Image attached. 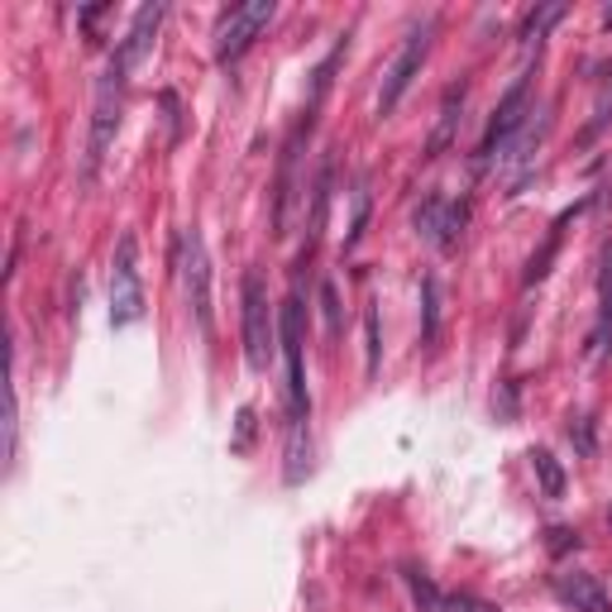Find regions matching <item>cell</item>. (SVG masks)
Returning <instances> with one entry per match:
<instances>
[{"label": "cell", "mask_w": 612, "mask_h": 612, "mask_svg": "<svg viewBox=\"0 0 612 612\" xmlns=\"http://www.w3.org/2000/svg\"><path fill=\"white\" fill-rule=\"evenodd\" d=\"M240 297H244V359L250 369H268L273 359V340H278V320H273V306L264 293V278L250 268L240 283Z\"/></svg>", "instance_id": "cell-4"}, {"label": "cell", "mask_w": 612, "mask_h": 612, "mask_svg": "<svg viewBox=\"0 0 612 612\" xmlns=\"http://www.w3.org/2000/svg\"><path fill=\"white\" fill-rule=\"evenodd\" d=\"M320 312H326V340H340V297L330 283H320Z\"/></svg>", "instance_id": "cell-19"}, {"label": "cell", "mask_w": 612, "mask_h": 612, "mask_svg": "<svg viewBox=\"0 0 612 612\" xmlns=\"http://www.w3.org/2000/svg\"><path fill=\"white\" fill-rule=\"evenodd\" d=\"M531 469H536V478H541L546 498H564V469L550 450H531Z\"/></svg>", "instance_id": "cell-13"}, {"label": "cell", "mask_w": 612, "mask_h": 612, "mask_svg": "<svg viewBox=\"0 0 612 612\" xmlns=\"http://www.w3.org/2000/svg\"><path fill=\"white\" fill-rule=\"evenodd\" d=\"M421 293H426V340H435V312H441V306H435V278H426Z\"/></svg>", "instance_id": "cell-22"}, {"label": "cell", "mask_w": 612, "mask_h": 612, "mask_svg": "<svg viewBox=\"0 0 612 612\" xmlns=\"http://www.w3.org/2000/svg\"><path fill=\"white\" fill-rule=\"evenodd\" d=\"M441 612H498V608L484 603V599H474V593H445Z\"/></svg>", "instance_id": "cell-20"}, {"label": "cell", "mask_w": 612, "mask_h": 612, "mask_svg": "<svg viewBox=\"0 0 612 612\" xmlns=\"http://www.w3.org/2000/svg\"><path fill=\"white\" fill-rule=\"evenodd\" d=\"M363 340H369V373H378V312L369 306V316H363Z\"/></svg>", "instance_id": "cell-21"}, {"label": "cell", "mask_w": 612, "mask_h": 612, "mask_svg": "<svg viewBox=\"0 0 612 612\" xmlns=\"http://www.w3.org/2000/svg\"><path fill=\"white\" fill-rule=\"evenodd\" d=\"M464 221H469V207H464V201H450V211H445V230H441V250L450 254L460 244V235H464Z\"/></svg>", "instance_id": "cell-17"}, {"label": "cell", "mask_w": 612, "mask_h": 612, "mask_svg": "<svg viewBox=\"0 0 612 612\" xmlns=\"http://www.w3.org/2000/svg\"><path fill=\"white\" fill-rule=\"evenodd\" d=\"M278 340H283V363H287V431H306L312 416V398H306V373H302V297L293 293L278 312Z\"/></svg>", "instance_id": "cell-2"}, {"label": "cell", "mask_w": 612, "mask_h": 612, "mask_svg": "<svg viewBox=\"0 0 612 612\" xmlns=\"http://www.w3.org/2000/svg\"><path fill=\"white\" fill-rule=\"evenodd\" d=\"M550 593H556V599L570 608V612H612L608 589H603L593 574H584V570L550 574Z\"/></svg>", "instance_id": "cell-9"}, {"label": "cell", "mask_w": 612, "mask_h": 612, "mask_svg": "<svg viewBox=\"0 0 612 612\" xmlns=\"http://www.w3.org/2000/svg\"><path fill=\"white\" fill-rule=\"evenodd\" d=\"M431 34H435V20H421V24L407 29L402 49H398V57L388 63L383 86H378V115H392V110H398V101L407 96V86H412V77L421 72V63H426V53H431Z\"/></svg>", "instance_id": "cell-5"}, {"label": "cell", "mask_w": 612, "mask_h": 612, "mask_svg": "<svg viewBox=\"0 0 612 612\" xmlns=\"http://www.w3.org/2000/svg\"><path fill=\"white\" fill-rule=\"evenodd\" d=\"M125 63L110 57L96 77V96H92V135H86V158H82V182L92 187L101 178V163H106L115 135H120V110H125Z\"/></svg>", "instance_id": "cell-1"}, {"label": "cell", "mask_w": 612, "mask_h": 612, "mask_svg": "<svg viewBox=\"0 0 612 612\" xmlns=\"http://www.w3.org/2000/svg\"><path fill=\"white\" fill-rule=\"evenodd\" d=\"M402 579H407V593H412L416 612H441V599H445V589H435V584H431V579L421 574V570H407Z\"/></svg>", "instance_id": "cell-15"}, {"label": "cell", "mask_w": 612, "mask_h": 612, "mask_svg": "<svg viewBox=\"0 0 612 612\" xmlns=\"http://www.w3.org/2000/svg\"><path fill=\"white\" fill-rule=\"evenodd\" d=\"M144 316V283H139V240L120 235L110 258V326L125 330Z\"/></svg>", "instance_id": "cell-3"}, {"label": "cell", "mask_w": 612, "mask_h": 612, "mask_svg": "<svg viewBox=\"0 0 612 612\" xmlns=\"http://www.w3.org/2000/svg\"><path fill=\"white\" fill-rule=\"evenodd\" d=\"M560 225H564V215L556 221V230H550V240L541 244V254H531V264H527V283H541L546 273H550V258H556V250H560Z\"/></svg>", "instance_id": "cell-16"}, {"label": "cell", "mask_w": 612, "mask_h": 612, "mask_svg": "<svg viewBox=\"0 0 612 612\" xmlns=\"http://www.w3.org/2000/svg\"><path fill=\"white\" fill-rule=\"evenodd\" d=\"M363 225H369V187H355V221H349V235H345V250H355L363 240Z\"/></svg>", "instance_id": "cell-18"}, {"label": "cell", "mask_w": 612, "mask_h": 612, "mask_svg": "<svg viewBox=\"0 0 612 612\" xmlns=\"http://www.w3.org/2000/svg\"><path fill=\"white\" fill-rule=\"evenodd\" d=\"M273 14H278L273 0H250V6L225 10L221 24H215V63H235V57L250 53L254 39L273 24Z\"/></svg>", "instance_id": "cell-6"}, {"label": "cell", "mask_w": 612, "mask_h": 612, "mask_svg": "<svg viewBox=\"0 0 612 612\" xmlns=\"http://www.w3.org/2000/svg\"><path fill=\"white\" fill-rule=\"evenodd\" d=\"M445 211H450V201H445L441 192H426V197H421V207H416V235L441 240V230H445Z\"/></svg>", "instance_id": "cell-12"}, {"label": "cell", "mask_w": 612, "mask_h": 612, "mask_svg": "<svg viewBox=\"0 0 612 612\" xmlns=\"http://www.w3.org/2000/svg\"><path fill=\"white\" fill-rule=\"evenodd\" d=\"M250 431H254V412H250V407H244V412H240V450L250 445Z\"/></svg>", "instance_id": "cell-24"}, {"label": "cell", "mask_w": 612, "mask_h": 612, "mask_svg": "<svg viewBox=\"0 0 612 612\" xmlns=\"http://www.w3.org/2000/svg\"><path fill=\"white\" fill-rule=\"evenodd\" d=\"M182 283H187V302H192L197 326L211 335V264L197 230H182Z\"/></svg>", "instance_id": "cell-8"}, {"label": "cell", "mask_w": 612, "mask_h": 612, "mask_svg": "<svg viewBox=\"0 0 612 612\" xmlns=\"http://www.w3.org/2000/svg\"><path fill=\"white\" fill-rule=\"evenodd\" d=\"M570 546H579V536L570 527H550V550H570Z\"/></svg>", "instance_id": "cell-23"}, {"label": "cell", "mask_w": 612, "mask_h": 612, "mask_svg": "<svg viewBox=\"0 0 612 612\" xmlns=\"http://www.w3.org/2000/svg\"><path fill=\"white\" fill-rule=\"evenodd\" d=\"M527 96H531V72L521 67L517 82L507 86L503 106L493 110V120H488V135H484V144H478V168L498 163V154L507 149V139H513L517 129H521V120H527Z\"/></svg>", "instance_id": "cell-7"}, {"label": "cell", "mask_w": 612, "mask_h": 612, "mask_svg": "<svg viewBox=\"0 0 612 612\" xmlns=\"http://www.w3.org/2000/svg\"><path fill=\"white\" fill-rule=\"evenodd\" d=\"M158 24H163V6H144V10H135V24H129V34H125V43L115 49V57H120L125 67H135L144 53H149V43H154V34H158Z\"/></svg>", "instance_id": "cell-10"}, {"label": "cell", "mask_w": 612, "mask_h": 612, "mask_svg": "<svg viewBox=\"0 0 612 612\" xmlns=\"http://www.w3.org/2000/svg\"><path fill=\"white\" fill-rule=\"evenodd\" d=\"M560 14H564V6H541V10H536L531 20H527V29H521V49H527V63H531V53H541V39H546V29L556 24Z\"/></svg>", "instance_id": "cell-14"}, {"label": "cell", "mask_w": 612, "mask_h": 612, "mask_svg": "<svg viewBox=\"0 0 612 612\" xmlns=\"http://www.w3.org/2000/svg\"><path fill=\"white\" fill-rule=\"evenodd\" d=\"M460 106H464V82H455L441 101V125H435L431 135V158H441L450 149V139H455V120H460Z\"/></svg>", "instance_id": "cell-11"}]
</instances>
